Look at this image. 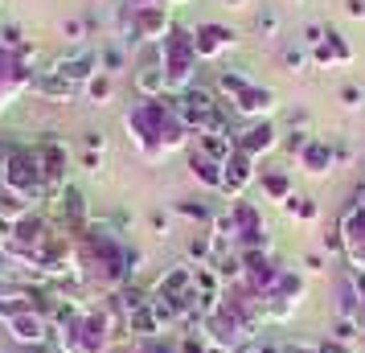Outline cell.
Returning <instances> with one entry per match:
<instances>
[{"label":"cell","instance_id":"1","mask_svg":"<svg viewBox=\"0 0 365 353\" xmlns=\"http://www.w3.org/2000/svg\"><path fill=\"white\" fill-rule=\"evenodd\" d=\"M123 132H128V144H132L148 165H160L168 160L177 148H185L189 140V128L185 119L177 116V99L173 95H160V99H140L123 111Z\"/></svg>","mask_w":365,"mask_h":353},{"label":"cell","instance_id":"2","mask_svg":"<svg viewBox=\"0 0 365 353\" xmlns=\"http://www.w3.org/2000/svg\"><path fill=\"white\" fill-rule=\"evenodd\" d=\"M160 58H165V83L168 95H185L189 86H197V41H193V29L189 25H173V34L160 41Z\"/></svg>","mask_w":365,"mask_h":353},{"label":"cell","instance_id":"3","mask_svg":"<svg viewBox=\"0 0 365 353\" xmlns=\"http://www.w3.org/2000/svg\"><path fill=\"white\" fill-rule=\"evenodd\" d=\"M177 99V116L185 119V128L197 132H230V119H226V103L217 99V91H205V86H189L185 95H173Z\"/></svg>","mask_w":365,"mask_h":353},{"label":"cell","instance_id":"4","mask_svg":"<svg viewBox=\"0 0 365 353\" xmlns=\"http://www.w3.org/2000/svg\"><path fill=\"white\" fill-rule=\"evenodd\" d=\"M336 235H341V259L349 263V271H365V185L357 189L353 205L341 214Z\"/></svg>","mask_w":365,"mask_h":353},{"label":"cell","instance_id":"5","mask_svg":"<svg viewBox=\"0 0 365 353\" xmlns=\"http://www.w3.org/2000/svg\"><path fill=\"white\" fill-rule=\"evenodd\" d=\"M173 4L156 0V4H144V9H132V41L135 46H160L168 34H173Z\"/></svg>","mask_w":365,"mask_h":353},{"label":"cell","instance_id":"6","mask_svg":"<svg viewBox=\"0 0 365 353\" xmlns=\"http://www.w3.org/2000/svg\"><path fill=\"white\" fill-rule=\"evenodd\" d=\"M34 152H37V165L46 173V185H50V198H58L62 189L70 185V144L66 140H34Z\"/></svg>","mask_w":365,"mask_h":353},{"label":"cell","instance_id":"7","mask_svg":"<svg viewBox=\"0 0 365 353\" xmlns=\"http://www.w3.org/2000/svg\"><path fill=\"white\" fill-rule=\"evenodd\" d=\"M58 74H66L74 86H86L95 74H103V50L99 41H78V46H70L58 62H53Z\"/></svg>","mask_w":365,"mask_h":353},{"label":"cell","instance_id":"8","mask_svg":"<svg viewBox=\"0 0 365 353\" xmlns=\"http://www.w3.org/2000/svg\"><path fill=\"white\" fill-rule=\"evenodd\" d=\"M4 329H9V337H13L17 345H25V349H41V345L53 341V324H50V317H46L41 308L13 312V317L4 320Z\"/></svg>","mask_w":365,"mask_h":353},{"label":"cell","instance_id":"9","mask_svg":"<svg viewBox=\"0 0 365 353\" xmlns=\"http://www.w3.org/2000/svg\"><path fill=\"white\" fill-rule=\"evenodd\" d=\"M34 74H37V70L29 66L21 53L0 50V116L13 107V99H17L21 91H29V86H34Z\"/></svg>","mask_w":365,"mask_h":353},{"label":"cell","instance_id":"10","mask_svg":"<svg viewBox=\"0 0 365 353\" xmlns=\"http://www.w3.org/2000/svg\"><path fill=\"white\" fill-rule=\"evenodd\" d=\"M135 95L140 99H160L168 95L165 83V58H160V46H140V58H135Z\"/></svg>","mask_w":365,"mask_h":353},{"label":"cell","instance_id":"11","mask_svg":"<svg viewBox=\"0 0 365 353\" xmlns=\"http://www.w3.org/2000/svg\"><path fill=\"white\" fill-rule=\"evenodd\" d=\"M226 107H230L238 119L255 123V119H271L275 111H279V95H275L271 86H263V83H250L247 91H242V95H234Z\"/></svg>","mask_w":365,"mask_h":353},{"label":"cell","instance_id":"12","mask_svg":"<svg viewBox=\"0 0 365 353\" xmlns=\"http://www.w3.org/2000/svg\"><path fill=\"white\" fill-rule=\"evenodd\" d=\"M234 148H242L247 156L263 160L267 152L279 148V128H275L271 119H255V123H242V128L234 132Z\"/></svg>","mask_w":365,"mask_h":353},{"label":"cell","instance_id":"13","mask_svg":"<svg viewBox=\"0 0 365 353\" xmlns=\"http://www.w3.org/2000/svg\"><path fill=\"white\" fill-rule=\"evenodd\" d=\"M259 181V160L247 156L242 148H234V156L226 160V181H222V198L226 202H238L250 185Z\"/></svg>","mask_w":365,"mask_h":353},{"label":"cell","instance_id":"14","mask_svg":"<svg viewBox=\"0 0 365 353\" xmlns=\"http://www.w3.org/2000/svg\"><path fill=\"white\" fill-rule=\"evenodd\" d=\"M193 41H197V58H201V62H214V58H222L226 50H234V46H238V34H234L230 25L205 21V25H197V29H193Z\"/></svg>","mask_w":365,"mask_h":353},{"label":"cell","instance_id":"15","mask_svg":"<svg viewBox=\"0 0 365 353\" xmlns=\"http://www.w3.org/2000/svg\"><path fill=\"white\" fill-rule=\"evenodd\" d=\"M29 91H37L41 99H50V103H74L78 95H83V86H74L66 74H58L53 66H50V70H37Z\"/></svg>","mask_w":365,"mask_h":353},{"label":"cell","instance_id":"16","mask_svg":"<svg viewBox=\"0 0 365 353\" xmlns=\"http://www.w3.org/2000/svg\"><path fill=\"white\" fill-rule=\"evenodd\" d=\"M296 165L304 168L308 177H324V173H332V165H336V144L324 140V135H312V144L296 156Z\"/></svg>","mask_w":365,"mask_h":353},{"label":"cell","instance_id":"17","mask_svg":"<svg viewBox=\"0 0 365 353\" xmlns=\"http://www.w3.org/2000/svg\"><path fill=\"white\" fill-rule=\"evenodd\" d=\"M349 62H353V46H349L345 37L336 34V29H329V34H324V41H320V46H312V66L316 70H324V66H349Z\"/></svg>","mask_w":365,"mask_h":353},{"label":"cell","instance_id":"18","mask_svg":"<svg viewBox=\"0 0 365 353\" xmlns=\"http://www.w3.org/2000/svg\"><path fill=\"white\" fill-rule=\"evenodd\" d=\"M259 185H263V198L267 202H287V198H296V181H292V173L287 168H259Z\"/></svg>","mask_w":365,"mask_h":353},{"label":"cell","instance_id":"19","mask_svg":"<svg viewBox=\"0 0 365 353\" xmlns=\"http://www.w3.org/2000/svg\"><path fill=\"white\" fill-rule=\"evenodd\" d=\"M189 173H193V181L205 189H214V193H222V181H226V165H217V160H210V156H201L197 148L189 152Z\"/></svg>","mask_w":365,"mask_h":353},{"label":"cell","instance_id":"20","mask_svg":"<svg viewBox=\"0 0 365 353\" xmlns=\"http://www.w3.org/2000/svg\"><path fill=\"white\" fill-rule=\"evenodd\" d=\"M193 148H197L201 156L217 160V165H226L234 156V132H197V144H193Z\"/></svg>","mask_w":365,"mask_h":353},{"label":"cell","instance_id":"21","mask_svg":"<svg viewBox=\"0 0 365 353\" xmlns=\"http://www.w3.org/2000/svg\"><path fill=\"white\" fill-rule=\"evenodd\" d=\"M250 83H255V78H250L247 70H238V66L217 70V99H222V103H230L234 95H242V91H247Z\"/></svg>","mask_w":365,"mask_h":353},{"label":"cell","instance_id":"22","mask_svg":"<svg viewBox=\"0 0 365 353\" xmlns=\"http://www.w3.org/2000/svg\"><path fill=\"white\" fill-rule=\"evenodd\" d=\"M99 50H103V74H111V78H115L119 70L128 66V58H132V46H123L119 37L99 41Z\"/></svg>","mask_w":365,"mask_h":353},{"label":"cell","instance_id":"23","mask_svg":"<svg viewBox=\"0 0 365 353\" xmlns=\"http://www.w3.org/2000/svg\"><path fill=\"white\" fill-rule=\"evenodd\" d=\"M279 62H283V70H287V74H304V70L312 66V50H308L304 41H296V46H283Z\"/></svg>","mask_w":365,"mask_h":353},{"label":"cell","instance_id":"24","mask_svg":"<svg viewBox=\"0 0 365 353\" xmlns=\"http://www.w3.org/2000/svg\"><path fill=\"white\" fill-rule=\"evenodd\" d=\"M83 95H86V103L103 107V103H111V95H115V78H111V74H95V78L83 86Z\"/></svg>","mask_w":365,"mask_h":353},{"label":"cell","instance_id":"25","mask_svg":"<svg viewBox=\"0 0 365 353\" xmlns=\"http://www.w3.org/2000/svg\"><path fill=\"white\" fill-rule=\"evenodd\" d=\"M255 37H263V41L279 37V13H275L271 4H263V9L255 13Z\"/></svg>","mask_w":365,"mask_h":353},{"label":"cell","instance_id":"26","mask_svg":"<svg viewBox=\"0 0 365 353\" xmlns=\"http://www.w3.org/2000/svg\"><path fill=\"white\" fill-rule=\"evenodd\" d=\"M173 210H177L181 218H189V222H205V226H214V218H217L214 210H210V205H201V202H177Z\"/></svg>","mask_w":365,"mask_h":353},{"label":"cell","instance_id":"27","mask_svg":"<svg viewBox=\"0 0 365 353\" xmlns=\"http://www.w3.org/2000/svg\"><path fill=\"white\" fill-rule=\"evenodd\" d=\"M283 210H287L292 218H299V222H316V214H320L312 198H287V202H283Z\"/></svg>","mask_w":365,"mask_h":353},{"label":"cell","instance_id":"28","mask_svg":"<svg viewBox=\"0 0 365 353\" xmlns=\"http://www.w3.org/2000/svg\"><path fill=\"white\" fill-rule=\"evenodd\" d=\"M357 333H361V324H357V320H345V317H336L332 320V341H341V345H353V341H357Z\"/></svg>","mask_w":365,"mask_h":353},{"label":"cell","instance_id":"29","mask_svg":"<svg viewBox=\"0 0 365 353\" xmlns=\"http://www.w3.org/2000/svg\"><path fill=\"white\" fill-rule=\"evenodd\" d=\"M336 99H341V107H345V111H361V107H365V91L357 83H345L341 91H336Z\"/></svg>","mask_w":365,"mask_h":353},{"label":"cell","instance_id":"30","mask_svg":"<svg viewBox=\"0 0 365 353\" xmlns=\"http://www.w3.org/2000/svg\"><path fill=\"white\" fill-rule=\"evenodd\" d=\"M279 144H283L287 152H292V156H299V152L312 144V132H308V128H292V132H287V135L279 140Z\"/></svg>","mask_w":365,"mask_h":353},{"label":"cell","instance_id":"31","mask_svg":"<svg viewBox=\"0 0 365 353\" xmlns=\"http://www.w3.org/2000/svg\"><path fill=\"white\" fill-rule=\"evenodd\" d=\"M25 46H29V41H25V34H21L17 25H4V29H0V50H13V53H21Z\"/></svg>","mask_w":365,"mask_h":353},{"label":"cell","instance_id":"32","mask_svg":"<svg viewBox=\"0 0 365 353\" xmlns=\"http://www.w3.org/2000/svg\"><path fill=\"white\" fill-rule=\"evenodd\" d=\"M62 37H66L70 46H78V41H86V25H83V17H70V21H62Z\"/></svg>","mask_w":365,"mask_h":353},{"label":"cell","instance_id":"33","mask_svg":"<svg viewBox=\"0 0 365 353\" xmlns=\"http://www.w3.org/2000/svg\"><path fill=\"white\" fill-rule=\"evenodd\" d=\"M324 34H329V29H324V25H304V46H308V50H312V46H320V41H324Z\"/></svg>","mask_w":365,"mask_h":353},{"label":"cell","instance_id":"34","mask_svg":"<svg viewBox=\"0 0 365 353\" xmlns=\"http://www.w3.org/2000/svg\"><path fill=\"white\" fill-rule=\"evenodd\" d=\"M83 168H86V173H99V168H103V152H91V148H86V152H83Z\"/></svg>","mask_w":365,"mask_h":353},{"label":"cell","instance_id":"35","mask_svg":"<svg viewBox=\"0 0 365 353\" xmlns=\"http://www.w3.org/2000/svg\"><path fill=\"white\" fill-rule=\"evenodd\" d=\"M283 353H320V341H296V345H283Z\"/></svg>","mask_w":365,"mask_h":353},{"label":"cell","instance_id":"36","mask_svg":"<svg viewBox=\"0 0 365 353\" xmlns=\"http://www.w3.org/2000/svg\"><path fill=\"white\" fill-rule=\"evenodd\" d=\"M345 13L353 21H365V0H345Z\"/></svg>","mask_w":365,"mask_h":353},{"label":"cell","instance_id":"37","mask_svg":"<svg viewBox=\"0 0 365 353\" xmlns=\"http://www.w3.org/2000/svg\"><path fill=\"white\" fill-rule=\"evenodd\" d=\"M86 148L103 152V148H107V135H103V132H86Z\"/></svg>","mask_w":365,"mask_h":353},{"label":"cell","instance_id":"38","mask_svg":"<svg viewBox=\"0 0 365 353\" xmlns=\"http://www.w3.org/2000/svg\"><path fill=\"white\" fill-rule=\"evenodd\" d=\"M304 267H308V271H329V267H324V259H320V255H304Z\"/></svg>","mask_w":365,"mask_h":353},{"label":"cell","instance_id":"39","mask_svg":"<svg viewBox=\"0 0 365 353\" xmlns=\"http://www.w3.org/2000/svg\"><path fill=\"white\" fill-rule=\"evenodd\" d=\"M250 353H283V345H271V341H255V345H250Z\"/></svg>","mask_w":365,"mask_h":353},{"label":"cell","instance_id":"40","mask_svg":"<svg viewBox=\"0 0 365 353\" xmlns=\"http://www.w3.org/2000/svg\"><path fill=\"white\" fill-rule=\"evenodd\" d=\"M152 226H156V235H165V230H168V218H165V214H152Z\"/></svg>","mask_w":365,"mask_h":353},{"label":"cell","instance_id":"41","mask_svg":"<svg viewBox=\"0 0 365 353\" xmlns=\"http://www.w3.org/2000/svg\"><path fill=\"white\" fill-rule=\"evenodd\" d=\"M353 284H357V292H361V304H365V271H353Z\"/></svg>","mask_w":365,"mask_h":353},{"label":"cell","instance_id":"42","mask_svg":"<svg viewBox=\"0 0 365 353\" xmlns=\"http://www.w3.org/2000/svg\"><path fill=\"white\" fill-rule=\"evenodd\" d=\"M128 4H132V9H144V4H156V0H128Z\"/></svg>","mask_w":365,"mask_h":353},{"label":"cell","instance_id":"43","mask_svg":"<svg viewBox=\"0 0 365 353\" xmlns=\"http://www.w3.org/2000/svg\"><path fill=\"white\" fill-rule=\"evenodd\" d=\"M226 4H230V9H247V0H226Z\"/></svg>","mask_w":365,"mask_h":353},{"label":"cell","instance_id":"44","mask_svg":"<svg viewBox=\"0 0 365 353\" xmlns=\"http://www.w3.org/2000/svg\"><path fill=\"white\" fill-rule=\"evenodd\" d=\"M296 4H299V0H296Z\"/></svg>","mask_w":365,"mask_h":353}]
</instances>
